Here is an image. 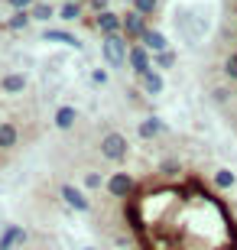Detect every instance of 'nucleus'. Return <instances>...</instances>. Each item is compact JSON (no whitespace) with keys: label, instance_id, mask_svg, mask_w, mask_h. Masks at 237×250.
Wrapping results in <instances>:
<instances>
[{"label":"nucleus","instance_id":"11","mask_svg":"<svg viewBox=\"0 0 237 250\" xmlns=\"http://www.w3.org/2000/svg\"><path fill=\"white\" fill-rule=\"evenodd\" d=\"M52 124H55V130H72L78 124V111H75L72 104H59L52 114Z\"/></svg>","mask_w":237,"mask_h":250},{"label":"nucleus","instance_id":"10","mask_svg":"<svg viewBox=\"0 0 237 250\" xmlns=\"http://www.w3.org/2000/svg\"><path fill=\"white\" fill-rule=\"evenodd\" d=\"M140 88H143L150 98H156V94H163V88H166V78H163V72L159 68H150L146 75H140Z\"/></svg>","mask_w":237,"mask_h":250},{"label":"nucleus","instance_id":"18","mask_svg":"<svg viewBox=\"0 0 237 250\" xmlns=\"http://www.w3.org/2000/svg\"><path fill=\"white\" fill-rule=\"evenodd\" d=\"M104 186H108V179L101 176V172H85V179H82V188H85V192H101Z\"/></svg>","mask_w":237,"mask_h":250},{"label":"nucleus","instance_id":"14","mask_svg":"<svg viewBox=\"0 0 237 250\" xmlns=\"http://www.w3.org/2000/svg\"><path fill=\"white\" fill-rule=\"evenodd\" d=\"M140 42H143V46L150 49L153 56H156V52H166V49H169V42H166V36L159 33V29H153V26H150V29L143 33V39H140Z\"/></svg>","mask_w":237,"mask_h":250},{"label":"nucleus","instance_id":"25","mask_svg":"<svg viewBox=\"0 0 237 250\" xmlns=\"http://www.w3.org/2000/svg\"><path fill=\"white\" fill-rule=\"evenodd\" d=\"M108 82H110V75L104 72V68H94V72H91V84H98V88H104Z\"/></svg>","mask_w":237,"mask_h":250},{"label":"nucleus","instance_id":"7","mask_svg":"<svg viewBox=\"0 0 237 250\" xmlns=\"http://www.w3.org/2000/svg\"><path fill=\"white\" fill-rule=\"evenodd\" d=\"M94 26H98L104 36H117V33H124V17L114 13V10H108V13H98V17H94Z\"/></svg>","mask_w":237,"mask_h":250},{"label":"nucleus","instance_id":"12","mask_svg":"<svg viewBox=\"0 0 237 250\" xmlns=\"http://www.w3.org/2000/svg\"><path fill=\"white\" fill-rule=\"evenodd\" d=\"M166 121H159V117H143V121H140V127H137V133L143 140H156V137H163L166 133Z\"/></svg>","mask_w":237,"mask_h":250},{"label":"nucleus","instance_id":"26","mask_svg":"<svg viewBox=\"0 0 237 250\" xmlns=\"http://www.w3.org/2000/svg\"><path fill=\"white\" fill-rule=\"evenodd\" d=\"M88 7H91L94 13H108V10H110V0H88Z\"/></svg>","mask_w":237,"mask_h":250},{"label":"nucleus","instance_id":"16","mask_svg":"<svg viewBox=\"0 0 237 250\" xmlns=\"http://www.w3.org/2000/svg\"><path fill=\"white\" fill-rule=\"evenodd\" d=\"M17 143H20L17 124H0V149H13Z\"/></svg>","mask_w":237,"mask_h":250},{"label":"nucleus","instance_id":"9","mask_svg":"<svg viewBox=\"0 0 237 250\" xmlns=\"http://www.w3.org/2000/svg\"><path fill=\"white\" fill-rule=\"evenodd\" d=\"M26 244V231L20 228V224H7L3 234H0V250H17Z\"/></svg>","mask_w":237,"mask_h":250},{"label":"nucleus","instance_id":"6","mask_svg":"<svg viewBox=\"0 0 237 250\" xmlns=\"http://www.w3.org/2000/svg\"><path fill=\"white\" fill-rule=\"evenodd\" d=\"M146 29H150V26H146V17H140L137 10L130 7L127 13H124V36H127V42H130V46H133V42H140Z\"/></svg>","mask_w":237,"mask_h":250},{"label":"nucleus","instance_id":"24","mask_svg":"<svg viewBox=\"0 0 237 250\" xmlns=\"http://www.w3.org/2000/svg\"><path fill=\"white\" fill-rule=\"evenodd\" d=\"M224 75H228L231 82H237V52L228 56V62H224Z\"/></svg>","mask_w":237,"mask_h":250},{"label":"nucleus","instance_id":"27","mask_svg":"<svg viewBox=\"0 0 237 250\" xmlns=\"http://www.w3.org/2000/svg\"><path fill=\"white\" fill-rule=\"evenodd\" d=\"M82 250H98V247H82Z\"/></svg>","mask_w":237,"mask_h":250},{"label":"nucleus","instance_id":"4","mask_svg":"<svg viewBox=\"0 0 237 250\" xmlns=\"http://www.w3.org/2000/svg\"><path fill=\"white\" fill-rule=\"evenodd\" d=\"M59 195H62V202L68 205L72 211H78V214H88V211H91V198L85 195V188L72 186V182H62V186H59Z\"/></svg>","mask_w":237,"mask_h":250},{"label":"nucleus","instance_id":"1","mask_svg":"<svg viewBox=\"0 0 237 250\" xmlns=\"http://www.w3.org/2000/svg\"><path fill=\"white\" fill-rule=\"evenodd\" d=\"M101 59L110 65V68H124L130 59V42L124 33H117V36H104L101 39Z\"/></svg>","mask_w":237,"mask_h":250},{"label":"nucleus","instance_id":"3","mask_svg":"<svg viewBox=\"0 0 237 250\" xmlns=\"http://www.w3.org/2000/svg\"><path fill=\"white\" fill-rule=\"evenodd\" d=\"M108 195L110 198H117V202H127V198H133V192H137V179L130 176V172H114V176H108Z\"/></svg>","mask_w":237,"mask_h":250},{"label":"nucleus","instance_id":"20","mask_svg":"<svg viewBox=\"0 0 237 250\" xmlns=\"http://www.w3.org/2000/svg\"><path fill=\"white\" fill-rule=\"evenodd\" d=\"M29 23H33V13H29V10H26V13H13V17L7 20V29H13V33H20V29H26Z\"/></svg>","mask_w":237,"mask_h":250},{"label":"nucleus","instance_id":"17","mask_svg":"<svg viewBox=\"0 0 237 250\" xmlns=\"http://www.w3.org/2000/svg\"><path fill=\"white\" fill-rule=\"evenodd\" d=\"M29 13H33V23H36V20H39V23H49V20H52L59 10H55L52 3H46V0H36V7L29 10Z\"/></svg>","mask_w":237,"mask_h":250},{"label":"nucleus","instance_id":"19","mask_svg":"<svg viewBox=\"0 0 237 250\" xmlns=\"http://www.w3.org/2000/svg\"><path fill=\"white\" fill-rule=\"evenodd\" d=\"M59 17L65 20V23H72V20L82 17V3H75V0H65L62 7H59Z\"/></svg>","mask_w":237,"mask_h":250},{"label":"nucleus","instance_id":"29","mask_svg":"<svg viewBox=\"0 0 237 250\" xmlns=\"http://www.w3.org/2000/svg\"><path fill=\"white\" fill-rule=\"evenodd\" d=\"M75 3H82V0H75Z\"/></svg>","mask_w":237,"mask_h":250},{"label":"nucleus","instance_id":"22","mask_svg":"<svg viewBox=\"0 0 237 250\" xmlns=\"http://www.w3.org/2000/svg\"><path fill=\"white\" fill-rule=\"evenodd\" d=\"M133 10H137L140 17H153L156 10H159V0H133Z\"/></svg>","mask_w":237,"mask_h":250},{"label":"nucleus","instance_id":"5","mask_svg":"<svg viewBox=\"0 0 237 250\" xmlns=\"http://www.w3.org/2000/svg\"><path fill=\"white\" fill-rule=\"evenodd\" d=\"M127 65H130V72L140 78V75H146L150 68H153V52H150L143 42H133V46H130V59H127Z\"/></svg>","mask_w":237,"mask_h":250},{"label":"nucleus","instance_id":"15","mask_svg":"<svg viewBox=\"0 0 237 250\" xmlns=\"http://www.w3.org/2000/svg\"><path fill=\"white\" fill-rule=\"evenodd\" d=\"M211 182H215V188H218V192H231V188L237 186V176L231 172V169H215Z\"/></svg>","mask_w":237,"mask_h":250},{"label":"nucleus","instance_id":"28","mask_svg":"<svg viewBox=\"0 0 237 250\" xmlns=\"http://www.w3.org/2000/svg\"><path fill=\"white\" fill-rule=\"evenodd\" d=\"M124 3H130V7H133V0H124Z\"/></svg>","mask_w":237,"mask_h":250},{"label":"nucleus","instance_id":"31","mask_svg":"<svg viewBox=\"0 0 237 250\" xmlns=\"http://www.w3.org/2000/svg\"><path fill=\"white\" fill-rule=\"evenodd\" d=\"M234 214H237V211H234Z\"/></svg>","mask_w":237,"mask_h":250},{"label":"nucleus","instance_id":"21","mask_svg":"<svg viewBox=\"0 0 237 250\" xmlns=\"http://www.w3.org/2000/svg\"><path fill=\"white\" fill-rule=\"evenodd\" d=\"M153 65L159 68V72L172 68V65H175V52H172V49H166V52H156V56H153Z\"/></svg>","mask_w":237,"mask_h":250},{"label":"nucleus","instance_id":"8","mask_svg":"<svg viewBox=\"0 0 237 250\" xmlns=\"http://www.w3.org/2000/svg\"><path fill=\"white\" fill-rule=\"evenodd\" d=\"M43 39H46V42H62V46L75 49V52L85 49V42L75 36V33H68V29H43Z\"/></svg>","mask_w":237,"mask_h":250},{"label":"nucleus","instance_id":"30","mask_svg":"<svg viewBox=\"0 0 237 250\" xmlns=\"http://www.w3.org/2000/svg\"><path fill=\"white\" fill-rule=\"evenodd\" d=\"M46 3H49V0H46Z\"/></svg>","mask_w":237,"mask_h":250},{"label":"nucleus","instance_id":"13","mask_svg":"<svg viewBox=\"0 0 237 250\" xmlns=\"http://www.w3.org/2000/svg\"><path fill=\"white\" fill-rule=\"evenodd\" d=\"M26 84H29V78L23 72H10V75H3V78H0V91L20 94V91H26Z\"/></svg>","mask_w":237,"mask_h":250},{"label":"nucleus","instance_id":"23","mask_svg":"<svg viewBox=\"0 0 237 250\" xmlns=\"http://www.w3.org/2000/svg\"><path fill=\"white\" fill-rule=\"evenodd\" d=\"M7 3H10V10H13V13H26V10L36 7V0H7Z\"/></svg>","mask_w":237,"mask_h":250},{"label":"nucleus","instance_id":"2","mask_svg":"<svg viewBox=\"0 0 237 250\" xmlns=\"http://www.w3.org/2000/svg\"><path fill=\"white\" fill-rule=\"evenodd\" d=\"M101 156L108 159V163H124V159L130 156L127 137H124L120 130H108V133L101 137Z\"/></svg>","mask_w":237,"mask_h":250}]
</instances>
